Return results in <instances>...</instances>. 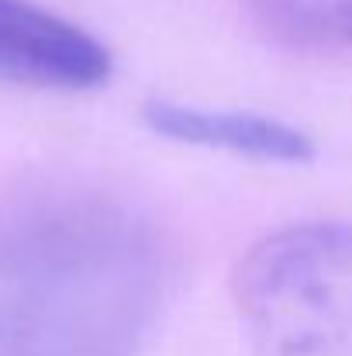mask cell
Segmentation results:
<instances>
[{
  "label": "cell",
  "instance_id": "2",
  "mask_svg": "<svg viewBox=\"0 0 352 356\" xmlns=\"http://www.w3.org/2000/svg\"><path fill=\"white\" fill-rule=\"evenodd\" d=\"M235 305L252 356H352V225L304 222L255 242Z\"/></svg>",
  "mask_w": 352,
  "mask_h": 356
},
{
  "label": "cell",
  "instance_id": "4",
  "mask_svg": "<svg viewBox=\"0 0 352 356\" xmlns=\"http://www.w3.org/2000/svg\"><path fill=\"white\" fill-rule=\"evenodd\" d=\"M145 121L152 131L204 145V149H225L249 159H269V163H301L315 152L311 138L287 124V121L249 115V111H208L194 104H173V101H152L145 108Z\"/></svg>",
  "mask_w": 352,
  "mask_h": 356
},
{
  "label": "cell",
  "instance_id": "5",
  "mask_svg": "<svg viewBox=\"0 0 352 356\" xmlns=\"http://www.w3.org/2000/svg\"><path fill=\"white\" fill-rule=\"evenodd\" d=\"M249 7L290 45L352 49V0H249Z\"/></svg>",
  "mask_w": 352,
  "mask_h": 356
},
{
  "label": "cell",
  "instance_id": "3",
  "mask_svg": "<svg viewBox=\"0 0 352 356\" xmlns=\"http://www.w3.org/2000/svg\"><path fill=\"white\" fill-rule=\"evenodd\" d=\"M111 52L80 24L31 3L0 0V80L35 90H94L111 76Z\"/></svg>",
  "mask_w": 352,
  "mask_h": 356
},
{
  "label": "cell",
  "instance_id": "1",
  "mask_svg": "<svg viewBox=\"0 0 352 356\" xmlns=\"http://www.w3.org/2000/svg\"><path fill=\"white\" fill-rule=\"evenodd\" d=\"M169 291L156 229L101 194L0 211V356H135Z\"/></svg>",
  "mask_w": 352,
  "mask_h": 356
}]
</instances>
